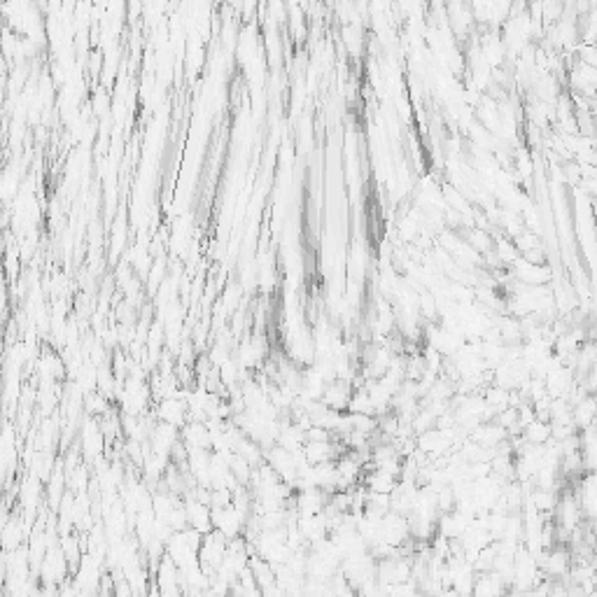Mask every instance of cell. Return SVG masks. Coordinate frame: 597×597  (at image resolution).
Returning <instances> with one entry per match:
<instances>
[{"instance_id": "obj_1", "label": "cell", "mask_w": 597, "mask_h": 597, "mask_svg": "<svg viewBox=\"0 0 597 597\" xmlns=\"http://www.w3.org/2000/svg\"><path fill=\"white\" fill-rule=\"evenodd\" d=\"M103 425H105V427H112V420H110V418H107V423H103ZM112 432L117 434V430H112ZM103 434L107 436V441H110V432H107V430H103Z\"/></svg>"}]
</instances>
